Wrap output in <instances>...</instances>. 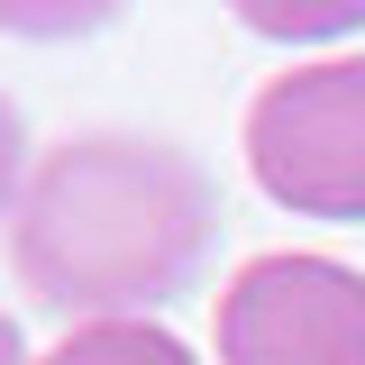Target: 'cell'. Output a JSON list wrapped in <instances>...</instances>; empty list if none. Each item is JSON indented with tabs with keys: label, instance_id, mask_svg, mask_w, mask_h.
Masks as SVG:
<instances>
[{
	"label": "cell",
	"instance_id": "6da1fadb",
	"mask_svg": "<svg viewBox=\"0 0 365 365\" xmlns=\"http://www.w3.org/2000/svg\"><path fill=\"white\" fill-rule=\"evenodd\" d=\"M210 220H220L210 174L182 146L91 128V137H64L28 174L19 220H9V256L46 311L146 319L201 274Z\"/></svg>",
	"mask_w": 365,
	"mask_h": 365
},
{
	"label": "cell",
	"instance_id": "7a4b0ae2",
	"mask_svg": "<svg viewBox=\"0 0 365 365\" xmlns=\"http://www.w3.org/2000/svg\"><path fill=\"white\" fill-rule=\"evenodd\" d=\"M247 174L292 220H365V55L292 64L256 91Z\"/></svg>",
	"mask_w": 365,
	"mask_h": 365
},
{
	"label": "cell",
	"instance_id": "3957f363",
	"mask_svg": "<svg viewBox=\"0 0 365 365\" xmlns=\"http://www.w3.org/2000/svg\"><path fill=\"white\" fill-rule=\"evenodd\" d=\"M220 365H365V274L338 256H256L220 292Z\"/></svg>",
	"mask_w": 365,
	"mask_h": 365
},
{
	"label": "cell",
	"instance_id": "277c9868",
	"mask_svg": "<svg viewBox=\"0 0 365 365\" xmlns=\"http://www.w3.org/2000/svg\"><path fill=\"white\" fill-rule=\"evenodd\" d=\"M37 365H201V356L182 347L174 329H155V319H83Z\"/></svg>",
	"mask_w": 365,
	"mask_h": 365
},
{
	"label": "cell",
	"instance_id": "5b68a950",
	"mask_svg": "<svg viewBox=\"0 0 365 365\" xmlns=\"http://www.w3.org/2000/svg\"><path fill=\"white\" fill-rule=\"evenodd\" d=\"M228 9H237V28H256L274 46H329L365 28V0H228Z\"/></svg>",
	"mask_w": 365,
	"mask_h": 365
},
{
	"label": "cell",
	"instance_id": "8992f818",
	"mask_svg": "<svg viewBox=\"0 0 365 365\" xmlns=\"http://www.w3.org/2000/svg\"><path fill=\"white\" fill-rule=\"evenodd\" d=\"M128 0H0V28L28 46H64V37H91V28H110Z\"/></svg>",
	"mask_w": 365,
	"mask_h": 365
},
{
	"label": "cell",
	"instance_id": "52a82bcc",
	"mask_svg": "<svg viewBox=\"0 0 365 365\" xmlns=\"http://www.w3.org/2000/svg\"><path fill=\"white\" fill-rule=\"evenodd\" d=\"M19 192H28V128H19V101L0 91V220H19Z\"/></svg>",
	"mask_w": 365,
	"mask_h": 365
},
{
	"label": "cell",
	"instance_id": "ba28073f",
	"mask_svg": "<svg viewBox=\"0 0 365 365\" xmlns=\"http://www.w3.org/2000/svg\"><path fill=\"white\" fill-rule=\"evenodd\" d=\"M0 365H37V356H28V338H19V319H9V311H0Z\"/></svg>",
	"mask_w": 365,
	"mask_h": 365
}]
</instances>
